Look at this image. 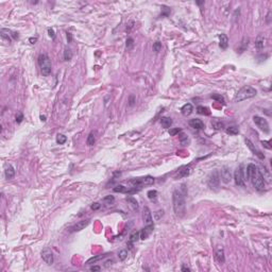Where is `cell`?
<instances>
[{
  "mask_svg": "<svg viewBox=\"0 0 272 272\" xmlns=\"http://www.w3.org/2000/svg\"><path fill=\"white\" fill-rule=\"evenodd\" d=\"M186 194L187 189L186 185L182 184L179 188L174 189L172 194V204H173V211H174L176 217L182 218L186 212Z\"/></svg>",
  "mask_w": 272,
  "mask_h": 272,
  "instance_id": "cell-1",
  "label": "cell"
},
{
  "mask_svg": "<svg viewBox=\"0 0 272 272\" xmlns=\"http://www.w3.org/2000/svg\"><path fill=\"white\" fill-rule=\"evenodd\" d=\"M246 178L251 181L252 185L255 189L261 190L265 189L266 187V183H265V178L261 170L255 166L254 164H249L247 166V171H246Z\"/></svg>",
  "mask_w": 272,
  "mask_h": 272,
  "instance_id": "cell-2",
  "label": "cell"
},
{
  "mask_svg": "<svg viewBox=\"0 0 272 272\" xmlns=\"http://www.w3.org/2000/svg\"><path fill=\"white\" fill-rule=\"evenodd\" d=\"M257 90L252 87L250 85H246L241 87L240 90L237 92V94L235 95L234 97V101L235 102H241L243 100H247V99H250V98H253L256 96Z\"/></svg>",
  "mask_w": 272,
  "mask_h": 272,
  "instance_id": "cell-3",
  "label": "cell"
},
{
  "mask_svg": "<svg viewBox=\"0 0 272 272\" xmlns=\"http://www.w3.org/2000/svg\"><path fill=\"white\" fill-rule=\"evenodd\" d=\"M38 64L41 66V72L44 77H48L51 74V61L47 54H41L38 56Z\"/></svg>",
  "mask_w": 272,
  "mask_h": 272,
  "instance_id": "cell-4",
  "label": "cell"
},
{
  "mask_svg": "<svg viewBox=\"0 0 272 272\" xmlns=\"http://www.w3.org/2000/svg\"><path fill=\"white\" fill-rule=\"evenodd\" d=\"M154 183V178L151 175H146L142 178H136V179L131 180V184L133 185V187H137L142 189V186L145 185H152Z\"/></svg>",
  "mask_w": 272,
  "mask_h": 272,
  "instance_id": "cell-5",
  "label": "cell"
},
{
  "mask_svg": "<svg viewBox=\"0 0 272 272\" xmlns=\"http://www.w3.org/2000/svg\"><path fill=\"white\" fill-rule=\"evenodd\" d=\"M220 184V174L218 170H214V171L209 174V180H207V185L211 189H218Z\"/></svg>",
  "mask_w": 272,
  "mask_h": 272,
  "instance_id": "cell-6",
  "label": "cell"
},
{
  "mask_svg": "<svg viewBox=\"0 0 272 272\" xmlns=\"http://www.w3.org/2000/svg\"><path fill=\"white\" fill-rule=\"evenodd\" d=\"M234 180H235V184L237 186H245V171H243V166L240 165L234 172Z\"/></svg>",
  "mask_w": 272,
  "mask_h": 272,
  "instance_id": "cell-7",
  "label": "cell"
},
{
  "mask_svg": "<svg viewBox=\"0 0 272 272\" xmlns=\"http://www.w3.org/2000/svg\"><path fill=\"white\" fill-rule=\"evenodd\" d=\"M253 121L255 122V124H256L257 127L259 128L264 133H266V134H268L269 132H270V128H269V123L268 121L265 119V118H263V117H261V116H254L253 117Z\"/></svg>",
  "mask_w": 272,
  "mask_h": 272,
  "instance_id": "cell-8",
  "label": "cell"
},
{
  "mask_svg": "<svg viewBox=\"0 0 272 272\" xmlns=\"http://www.w3.org/2000/svg\"><path fill=\"white\" fill-rule=\"evenodd\" d=\"M41 258H43V261H45L47 265L53 264L54 257H53V253L50 248H45V249L41 251Z\"/></svg>",
  "mask_w": 272,
  "mask_h": 272,
  "instance_id": "cell-9",
  "label": "cell"
},
{
  "mask_svg": "<svg viewBox=\"0 0 272 272\" xmlns=\"http://www.w3.org/2000/svg\"><path fill=\"white\" fill-rule=\"evenodd\" d=\"M219 174H220V180H222V182L223 183L227 184V183L231 182L232 172H231V169L227 167V166H224V167L221 169V171L219 172Z\"/></svg>",
  "mask_w": 272,
  "mask_h": 272,
  "instance_id": "cell-10",
  "label": "cell"
},
{
  "mask_svg": "<svg viewBox=\"0 0 272 272\" xmlns=\"http://www.w3.org/2000/svg\"><path fill=\"white\" fill-rule=\"evenodd\" d=\"M245 142H246L247 147H248V148H249V149L251 150V151H252V153H253L254 155L258 156L259 158H261V160H264V158H265V155L261 152V151H259V150H257L256 148H255V146L253 145V142H251L249 138H246V139H245Z\"/></svg>",
  "mask_w": 272,
  "mask_h": 272,
  "instance_id": "cell-11",
  "label": "cell"
},
{
  "mask_svg": "<svg viewBox=\"0 0 272 272\" xmlns=\"http://www.w3.org/2000/svg\"><path fill=\"white\" fill-rule=\"evenodd\" d=\"M90 219H85V220H81V221H79L78 223H76L74 227H71L70 230L71 232H80L82 231V230H84L88 224H90Z\"/></svg>",
  "mask_w": 272,
  "mask_h": 272,
  "instance_id": "cell-12",
  "label": "cell"
},
{
  "mask_svg": "<svg viewBox=\"0 0 272 272\" xmlns=\"http://www.w3.org/2000/svg\"><path fill=\"white\" fill-rule=\"evenodd\" d=\"M153 230H154V225L153 224H147V227H145L140 231V239H142V240L147 239L151 235Z\"/></svg>",
  "mask_w": 272,
  "mask_h": 272,
  "instance_id": "cell-13",
  "label": "cell"
},
{
  "mask_svg": "<svg viewBox=\"0 0 272 272\" xmlns=\"http://www.w3.org/2000/svg\"><path fill=\"white\" fill-rule=\"evenodd\" d=\"M142 219L146 224H153L152 221V214L150 212V209L148 206L144 207V212H142Z\"/></svg>",
  "mask_w": 272,
  "mask_h": 272,
  "instance_id": "cell-14",
  "label": "cell"
},
{
  "mask_svg": "<svg viewBox=\"0 0 272 272\" xmlns=\"http://www.w3.org/2000/svg\"><path fill=\"white\" fill-rule=\"evenodd\" d=\"M189 126L191 128H194L196 130H203L205 128L204 122L202 121L201 119H198V118H194V119H191L189 121Z\"/></svg>",
  "mask_w": 272,
  "mask_h": 272,
  "instance_id": "cell-15",
  "label": "cell"
},
{
  "mask_svg": "<svg viewBox=\"0 0 272 272\" xmlns=\"http://www.w3.org/2000/svg\"><path fill=\"white\" fill-rule=\"evenodd\" d=\"M4 175L8 180H11L15 176V170L11 164H7L4 168Z\"/></svg>",
  "mask_w": 272,
  "mask_h": 272,
  "instance_id": "cell-16",
  "label": "cell"
},
{
  "mask_svg": "<svg viewBox=\"0 0 272 272\" xmlns=\"http://www.w3.org/2000/svg\"><path fill=\"white\" fill-rule=\"evenodd\" d=\"M190 173V168L189 166H183L179 169L178 171V174H176V179H180V178H185V176H188Z\"/></svg>",
  "mask_w": 272,
  "mask_h": 272,
  "instance_id": "cell-17",
  "label": "cell"
},
{
  "mask_svg": "<svg viewBox=\"0 0 272 272\" xmlns=\"http://www.w3.org/2000/svg\"><path fill=\"white\" fill-rule=\"evenodd\" d=\"M215 259L218 264L222 265L225 261V257H224V251L223 249H218L215 254Z\"/></svg>",
  "mask_w": 272,
  "mask_h": 272,
  "instance_id": "cell-18",
  "label": "cell"
},
{
  "mask_svg": "<svg viewBox=\"0 0 272 272\" xmlns=\"http://www.w3.org/2000/svg\"><path fill=\"white\" fill-rule=\"evenodd\" d=\"M265 45H266V37L264 36V34H259L255 41V47L257 49H263Z\"/></svg>",
  "mask_w": 272,
  "mask_h": 272,
  "instance_id": "cell-19",
  "label": "cell"
},
{
  "mask_svg": "<svg viewBox=\"0 0 272 272\" xmlns=\"http://www.w3.org/2000/svg\"><path fill=\"white\" fill-rule=\"evenodd\" d=\"M194 111V108H192V104L191 103H186L184 104L181 108V113H182L183 116H189L191 113Z\"/></svg>",
  "mask_w": 272,
  "mask_h": 272,
  "instance_id": "cell-20",
  "label": "cell"
},
{
  "mask_svg": "<svg viewBox=\"0 0 272 272\" xmlns=\"http://www.w3.org/2000/svg\"><path fill=\"white\" fill-rule=\"evenodd\" d=\"M219 46L221 49H227L229 46V37L227 34H220L219 35Z\"/></svg>",
  "mask_w": 272,
  "mask_h": 272,
  "instance_id": "cell-21",
  "label": "cell"
},
{
  "mask_svg": "<svg viewBox=\"0 0 272 272\" xmlns=\"http://www.w3.org/2000/svg\"><path fill=\"white\" fill-rule=\"evenodd\" d=\"M127 202L128 204H129V206H130L131 209H132V211H137L138 209V202L136 201V199L133 197H128L127 198Z\"/></svg>",
  "mask_w": 272,
  "mask_h": 272,
  "instance_id": "cell-22",
  "label": "cell"
},
{
  "mask_svg": "<svg viewBox=\"0 0 272 272\" xmlns=\"http://www.w3.org/2000/svg\"><path fill=\"white\" fill-rule=\"evenodd\" d=\"M1 37L2 39L7 41L8 43H11V30L9 29H1Z\"/></svg>",
  "mask_w": 272,
  "mask_h": 272,
  "instance_id": "cell-23",
  "label": "cell"
},
{
  "mask_svg": "<svg viewBox=\"0 0 272 272\" xmlns=\"http://www.w3.org/2000/svg\"><path fill=\"white\" fill-rule=\"evenodd\" d=\"M160 124H162V127L165 128V129H169L172 124V119L169 118V117H163V118L160 119Z\"/></svg>",
  "mask_w": 272,
  "mask_h": 272,
  "instance_id": "cell-24",
  "label": "cell"
},
{
  "mask_svg": "<svg viewBox=\"0 0 272 272\" xmlns=\"http://www.w3.org/2000/svg\"><path fill=\"white\" fill-rule=\"evenodd\" d=\"M108 255H110L108 253L106 254H102V255H97V256H94L92 257V258H90L88 261H86V265H90V264H95L96 261H100V259H102V258H104V257H106Z\"/></svg>",
  "mask_w": 272,
  "mask_h": 272,
  "instance_id": "cell-25",
  "label": "cell"
},
{
  "mask_svg": "<svg viewBox=\"0 0 272 272\" xmlns=\"http://www.w3.org/2000/svg\"><path fill=\"white\" fill-rule=\"evenodd\" d=\"M212 126L215 130H221V129H223L224 128V123L222 122L221 120L214 119V120H212Z\"/></svg>",
  "mask_w": 272,
  "mask_h": 272,
  "instance_id": "cell-26",
  "label": "cell"
},
{
  "mask_svg": "<svg viewBox=\"0 0 272 272\" xmlns=\"http://www.w3.org/2000/svg\"><path fill=\"white\" fill-rule=\"evenodd\" d=\"M197 112H198V114H200V115H206V116L211 115V111L209 110V108H206V106H202V105L198 106Z\"/></svg>",
  "mask_w": 272,
  "mask_h": 272,
  "instance_id": "cell-27",
  "label": "cell"
},
{
  "mask_svg": "<svg viewBox=\"0 0 272 272\" xmlns=\"http://www.w3.org/2000/svg\"><path fill=\"white\" fill-rule=\"evenodd\" d=\"M139 238H140V232H139V231H134L133 233H132V234L130 235V242L134 243V242L137 241Z\"/></svg>",
  "mask_w": 272,
  "mask_h": 272,
  "instance_id": "cell-28",
  "label": "cell"
},
{
  "mask_svg": "<svg viewBox=\"0 0 272 272\" xmlns=\"http://www.w3.org/2000/svg\"><path fill=\"white\" fill-rule=\"evenodd\" d=\"M71 57H72V51H71L70 48H66L64 49V60L65 61H70Z\"/></svg>",
  "mask_w": 272,
  "mask_h": 272,
  "instance_id": "cell-29",
  "label": "cell"
},
{
  "mask_svg": "<svg viewBox=\"0 0 272 272\" xmlns=\"http://www.w3.org/2000/svg\"><path fill=\"white\" fill-rule=\"evenodd\" d=\"M211 98L212 99H214V100H216L217 102H219V103H222V104H224L225 102H224V98L221 96V95H218V94H213L212 96H211Z\"/></svg>",
  "mask_w": 272,
  "mask_h": 272,
  "instance_id": "cell-30",
  "label": "cell"
},
{
  "mask_svg": "<svg viewBox=\"0 0 272 272\" xmlns=\"http://www.w3.org/2000/svg\"><path fill=\"white\" fill-rule=\"evenodd\" d=\"M66 140H67V137H66L65 135H63V134L56 135V142H57L59 145H63V144H65Z\"/></svg>",
  "mask_w": 272,
  "mask_h": 272,
  "instance_id": "cell-31",
  "label": "cell"
},
{
  "mask_svg": "<svg viewBox=\"0 0 272 272\" xmlns=\"http://www.w3.org/2000/svg\"><path fill=\"white\" fill-rule=\"evenodd\" d=\"M225 131H227V134H230V135H237L239 133L238 128H236V127H229L227 128Z\"/></svg>",
  "mask_w": 272,
  "mask_h": 272,
  "instance_id": "cell-32",
  "label": "cell"
},
{
  "mask_svg": "<svg viewBox=\"0 0 272 272\" xmlns=\"http://www.w3.org/2000/svg\"><path fill=\"white\" fill-rule=\"evenodd\" d=\"M128 190H129V188L124 187L123 185H117L116 187H114V191L115 192H124V194H127Z\"/></svg>",
  "mask_w": 272,
  "mask_h": 272,
  "instance_id": "cell-33",
  "label": "cell"
},
{
  "mask_svg": "<svg viewBox=\"0 0 272 272\" xmlns=\"http://www.w3.org/2000/svg\"><path fill=\"white\" fill-rule=\"evenodd\" d=\"M133 47H134V39L132 37H128L127 41H126V48H127V50H131Z\"/></svg>",
  "mask_w": 272,
  "mask_h": 272,
  "instance_id": "cell-34",
  "label": "cell"
},
{
  "mask_svg": "<svg viewBox=\"0 0 272 272\" xmlns=\"http://www.w3.org/2000/svg\"><path fill=\"white\" fill-rule=\"evenodd\" d=\"M118 257H119V261H124L126 258L128 257V251L127 250H121V251H119V253H118Z\"/></svg>",
  "mask_w": 272,
  "mask_h": 272,
  "instance_id": "cell-35",
  "label": "cell"
},
{
  "mask_svg": "<svg viewBox=\"0 0 272 272\" xmlns=\"http://www.w3.org/2000/svg\"><path fill=\"white\" fill-rule=\"evenodd\" d=\"M147 196H148V198H149L150 200H155L157 197V191L156 190H149Z\"/></svg>",
  "mask_w": 272,
  "mask_h": 272,
  "instance_id": "cell-36",
  "label": "cell"
},
{
  "mask_svg": "<svg viewBox=\"0 0 272 272\" xmlns=\"http://www.w3.org/2000/svg\"><path fill=\"white\" fill-rule=\"evenodd\" d=\"M103 202L106 204H113L115 202V198L114 196H106L105 198H103Z\"/></svg>",
  "mask_w": 272,
  "mask_h": 272,
  "instance_id": "cell-37",
  "label": "cell"
},
{
  "mask_svg": "<svg viewBox=\"0 0 272 272\" xmlns=\"http://www.w3.org/2000/svg\"><path fill=\"white\" fill-rule=\"evenodd\" d=\"M95 142H96V139H95V135H94V133H90V134L88 135V137H87L86 142H87V145L88 146H93L94 144H95Z\"/></svg>",
  "mask_w": 272,
  "mask_h": 272,
  "instance_id": "cell-38",
  "label": "cell"
},
{
  "mask_svg": "<svg viewBox=\"0 0 272 272\" xmlns=\"http://www.w3.org/2000/svg\"><path fill=\"white\" fill-rule=\"evenodd\" d=\"M160 49H162V43H160V41H155V43L153 44V51L160 52Z\"/></svg>",
  "mask_w": 272,
  "mask_h": 272,
  "instance_id": "cell-39",
  "label": "cell"
},
{
  "mask_svg": "<svg viewBox=\"0 0 272 272\" xmlns=\"http://www.w3.org/2000/svg\"><path fill=\"white\" fill-rule=\"evenodd\" d=\"M248 41H249V38H243V41H242L241 43V48L239 49V52H242V51L248 47V44H249Z\"/></svg>",
  "mask_w": 272,
  "mask_h": 272,
  "instance_id": "cell-40",
  "label": "cell"
},
{
  "mask_svg": "<svg viewBox=\"0 0 272 272\" xmlns=\"http://www.w3.org/2000/svg\"><path fill=\"white\" fill-rule=\"evenodd\" d=\"M181 131H182V130H181L180 128H175V129H170V130H169V135H170V136H175L176 134H179Z\"/></svg>",
  "mask_w": 272,
  "mask_h": 272,
  "instance_id": "cell-41",
  "label": "cell"
},
{
  "mask_svg": "<svg viewBox=\"0 0 272 272\" xmlns=\"http://www.w3.org/2000/svg\"><path fill=\"white\" fill-rule=\"evenodd\" d=\"M163 215H164V211H163V209L157 211V212L154 213V218H155V220H160V218L163 217Z\"/></svg>",
  "mask_w": 272,
  "mask_h": 272,
  "instance_id": "cell-42",
  "label": "cell"
},
{
  "mask_svg": "<svg viewBox=\"0 0 272 272\" xmlns=\"http://www.w3.org/2000/svg\"><path fill=\"white\" fill-rule=\"evenodd\" d=\"M48 35H49V37H51L52 39H54V37H55V33H54V30H53L52 28H49L48 29Z\"/></svg>",
  "mask_w": 272,
  "mask_h": 272,
  "instance_id": "cell-43",
  "label": "cell"
},
{
  "mask_svg": "<svg viewBox=\"0 0 272 272\" xmlns=\"http://www.w3.org/2000/svg\"><path fill=\"white\" fill-rule=\"evenodd\" d=\"M23 114H21V113H18V114L16 115V122L20 123V122H21V121H23Z\"/></svg>",
  "mask_w": 272,
  "mask_h": 272,
  "instance_id": "cell-44",
  "label": "cell"
},
{
  "mask_svg": "<svg viewBox=\"0 0 272 272\" xmlns=\"http://www.w3.org/2000/svg\"><path fill=\"white\" fill-rule=\"evenodd\" d=\"M261 144H263V146H264V147H266L267 149H269V150L271 149V146H270V140H269V142H265V140H263V142H261Z\"/></svg>",
  "mask_w": 272,
  "mask_h": 272,
  "instance_id": "cell-45",
  "label": "cell"
},
{
  "mask_svg": "<svg viewBox=\"0 0 272 272\" xmlns=\"http://www.w3.org/2000/svg\"><path fill=\"white\" fill-rule=\"evenodd\" d=\"M100 209V204H99V203L96 202V203H93V204H92V209L97 211V209Z\"/></svg>",
  "mask_w": 272,
  "mask_h": 272,
  "instance_id": "cell-46",
  "label": "cell"
},
{
  "mask_svg": "<svg viewBox=\"0 0 272 272\" xmlns=\"http://www.w3.org/2000/svg\"><path fill=\"white\" fill-rule=\"evenodd\" d=\"M11 37H13L14 39H18V33L14 32V31H11Z\"/></svg>",
  "mask_w": 272,
  "mask_h": 272,
  "instance_id": "cell-47",
  "label": "cell"
},
{
  "mask_svg": "<svg viewBox=\"0 0 272 272\" xmlns=\"http://www.w3.org/2000/svg\"><path fill=\"white\" fill-rule=\"evenodd\" d=\"M100 266H93V267H90V271H100Z\"/></svg>",
  "mask_w": 272,
  "mask_h": 272,
  "instance_id": "cell-48",
  "label": "cell"
},
{
  "mask_svg": "<svg viewBox=\"0 0 272 272\" xmlns=\"http://www.w3.org/2000/svg\"><path fill=\"white\" fill-rule=\"evenodd\" d=\"M129 102H130V105L132 106V105L134 104L135 102V97L134 96H130V99H129Z\"/></svg>",
  "mask_w": 272,
  "mask_h": 272,
  "instance_id": "cell-49",
  "label": "cell"
},
{
  "mask_svg": "<svg viewBox=\"0 0 272 272\" xmlns=\"http://www.w3.org/2000/svg\"><path fill=\"white\" fill-rule=\"evenodd\" d=\"M114 263V261L113 259H111V261H105V265H104V267H108V266H111V265Z\"/></svg>",
  "mask_w": 272,
  "mask_h": 272,
  "instance_id": "cell-50",
  "label": "cell"
},
{
  "mask_svg": "<svg viewBox=\"0 0 272 272\" xmlns=\"http://www.w3.org/2000/svg\"><path fill=\"white\" fill-rule=\"evenodd\" d=\"M67 34V41H68V43H70L71 41H72V35H71V33H66Z\"/></svg>",
  "mask_w": 272,
  "mask_h": 272,
  "instance_id": "cell-51",
  "label": "cell"
},
{
  "mask_svg": "<svg viewBox=\"0 0 272 272\" xmlns=\"http://www.w3.org/2000/svg\"><path fill=\"white\" fill-rule=\"evenodd\" d=\"M29 41H30L31 44H35V41H37V37H31Z\"/></svg>",
  "mask_w": 272,
  "mask_h": 272,
  "instance_id": "cell-52",
  "label": "cell"
},
{
  "mask_svg": "<svg viewBox=\"0 0 272 272\" xmlns=\"http://www.w3.org/2000/svg\"><path fill=\"white\" fill-rule=\"evenodd\" d=\"M271 16V11H269V13H268V15H267V23H270V17Z\"/></svg>",
  "mask_w": 272,
  "mask_h": 272,
  "instance_id": "cell-53",
  "label": "cell"
},
{
  "mask_svg": "<svg viewBox=\"0 0 272 272\" xmlns=\"http://www.w3.org/2000/svg\"><path fill=\"white\" fill-rule=\"evenodd\" d=\"M182 271H190V269L187 267H182Z\"/></svg>",
  "mask_w": 272,
  "mask_h": 272,
  "instance_id": "cell-54",
  "label": "cell"
},
{
  "mask_svg": "<svg viewBox=\"0 0 272 272\" xmlns=\"http://www.w3.org/2000/svg\"><path fill=\"white\" fill-rule=\"evenodd\" d=\"M41 121H45V120H46V116H43V115H41Z\"/></svg>",
  "mask_w": 272,
  "mask_h": 272,
  "instance_id": "cell-55",
  "label": "cell"
}]
</instances>
